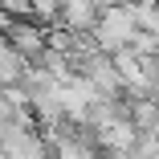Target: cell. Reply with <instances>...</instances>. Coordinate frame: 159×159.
<instances>
[{"label":"cell","mask_w":159,"mask_h":159,"mask_svg":"<svg viewBox=\"0 0 159 159\" xmlns=\"http://www.w3.org/2000/svg\"><path fill=\"white\" fill-rule=\"evenodd\" d=\"M0 155L4 159H53V147H49V135L41 131V122L29 118V122L0 126Z\"/></svg>","instance_id":"obj_1"},{"label":"cell","mask_w":159,"mask_h":159,"mask_svg":"<svg viewBox=\"0 0 159 159\" xmlns=\"http://www.w3.org/2000/svg\"><path fill=\"white\" fill-rule=\"evenodd\" d=\"M139 37V20H135V8L131 4H110L102 8V20L94 29V41L106 53H118V49H131V41Z\"/></svg>","instance_id":"obj_2"},{"label":"cell","mask_w":159,"mask_h":159,"mask_svg":"<svg viewBox=\"0 0 159 159\" xmlns=\"http://www.w3.org/2000/svg\"><path fill=\"white\" fill-rule=\"evenodd\" d=\"M8 45H16L33 66H41L49 53V29L37 20H8Z\"/></svg>","instance_id":"obj_3"}]
</instances>
